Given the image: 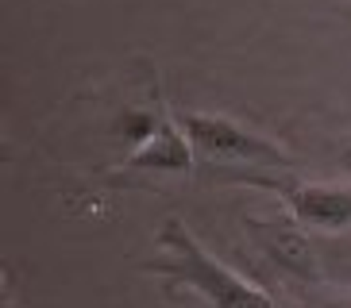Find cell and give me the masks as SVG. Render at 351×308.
<instances>
[{
  "instance_id": "obj_5",
  "label": "cell",
  "mask_w": 351,
  "mask_h": 308,
  "mask_svg": "<svg viewBox=\"0 0 351 308\" xmlns=\"http://www.w3.org/2000/svg\"><path fill=\"white\" fill-rule=\"evenodd\" d=\"M193 166H197V154H193V143H189L182 120H174V116L158 104L155 123L147 127V135L139 139V146H135V154L128 158L124 170H147V174H189Z\"/></svg>"
},
{
  "instance_id": "obj_7",
  "label": "cell",
  "mask_w": 351,
  "mask_h": 308,
  "mask_svg": "<svg viewBox=\"0 0 351 308\" xmlns=\"http://www.w3.org/2000/svg\"><path fill=\"white\" fill-rule=\"evenodd\" d=\"M340 308H351V305H340Z\"/></svg>"
},
{
  "instance_id": "obj_1",
  "label": "cell",
  "mask_w": 351,
  "mask_h": 308,
  "mask_svg": "<svg viewBox=\"0 0 351 308\" xmlns=\"http://www.w3.org/2000/svg\"><path fill=\"white\" fill-rule=\"evenodd\" d=\"M158 251L166 258L151 262L147 274L170 277L178 285L193 289L197 297L208 300V308H278V300L270 297L263 285L247 281L239 270H232L228 262L208 255L182 220H170L158 231Z\"/></svg>"
},
{
  "instance_id": "obj_6",
  "label": "cell",
  "mask_w": 351,
  "mask_h": 308,
  "mask_svg": "<svg viewBox=\"0 0 351 308\" xmlns=\"http://www.w3.org/2000/svg\"><path fill=\"white\" fill-rule=\"evenodd\" d=\"M340 166H343V174L351 177V139H348V143L340 146Z\"/></svg>"
},
{
  "instance_id": "obj_3",
  "label": "cell",
  "mask_w": 351,
  "mask_h": 308,
  "mask_svg": "<svg viewBox=\"0 0 351 308\" xmlns=\"http://www.w3.org/2000/svg\"><path fill=\"white\" fill-rule=\"evenodd\" d=\"M251 181L274 189L301 227H317V231H348L351 227V185L298 181L286 170L282 174H251Z\"/></svg>"
},
{
  "instance_id": "obj_2",
  "label": "cell",
  "mask_w": 351,
  "mask_h": 308,
  "mask_svg": "<svg viewBox=\"0 0 351 308\" xmlns=\"http://www.w3.org/2000/svg\"><path fill=\"white\" fill-rule=\"evenodd\" d=\"M186 127L189 143H193L197 162L205 166H243V170H267V174H282L293 170V154L282 143L267 139V135L251 131L232 116L220 112H182L178 116Z\"/></svg>"
},
{
  "instance_id": "obj_4",
  "label": "cell",
  "mask_w": 351,
  "mask_h": 308,
  "mask_svg": "<svg viewBox=\"0 0 351 308\" xmlns=\"http://www.w3.org/2000/svg\"><path fill=\"white\" fill-rule=\"evenodd\" d=\"M247 231L255 239V246L278 270L301 277V281H320L317 251H313L305 227L293 216H255V220H247Z\"/></svg>"
}]
</instances>
